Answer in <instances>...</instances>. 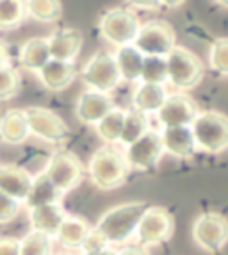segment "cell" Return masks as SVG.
Instances as JSON below:
<instances>
[{"mask_svg":"<svg viewBox=\"0 0 228 255\" xmlns=\"http://www.w3.org/2000/svg\"><path fill=\"white\" fill-rule=\"evenodd\" d=\"M144 209H146L144 202H123V204L107 209L106 213L98 218L93 229L106 239L109 247L123 245L134 238Z\"/></svg>","mask_w":228,"mask_h":255,"instance_id":"cell-1","label":"cell"},{"mask_svg":"<svg viewBox=\"0 0 228 255\" xmlns=\"http://www.w3.org/2000/svg\"><path fill=\"white\" fill-rule=\"evenodd\" d=\"M89 182L100 191H114L125 184L128 175L127 161L113 146H100L88 162Z\"/></svg>","mask_w":228,"mask_h":255,"instance_id":"cell-2","label":"cell"},{"mask_svg":"<svg viewBox=\"0 0 228 255\" xmlns=\"http://www.w3.org/2000/svg\"><path fill=\"white\" fill-rule=\"evenodd\" d=\"M189 128L196 152L220 155L228 148V118L223 111H200Z\"/></svg>","mask_w":228,"mask_h":255,"instance_id":"cell-3","label":"cell"},{"mask_svg":"<svg viewBox=\"0 0 228 255\" xmlns=\"http://www.w3.org/2000/svg\"><path fill=\"white\" fill-rule=\"evenodd\" d=\"M166 68H168V82L178 91L196 90L205 77V64L198 54L186 47H177L166 55Z\"/></svg>","mask_w":228,"mask_h":255,"instance_id":"cell-4","label":"cell"},{"mask_svg":"<svg viewBox=\"0 0 228 255\" xmlns=\"http://www.w3.org/2000/svg\"><path fill=\"white\" fill-rule=\"evenodd\" d=\"M141 20L135 11L128 7H111L104 11L98 20V32L102 39H106L116 50L123 47H130L134 43Z\"/></svg>","mask_w":228,"mask_h":255,"instance_id":"cell-5","label":"cell"},{"mask_svg":"<svg viewBox=\"0 0 228 255\" xmlns=\"http://www.w3.org/2000/svg\"><path fill=\"white\" fill-rule=\"evenodd\" d=\"M132 47L143 57H166L177 47V30L162 18L148 20L141 23Z\"/></svg>","mask_w":228,"mask_h":255,"instance_id":"cell-6","label":"cell"},{"mask_svg":"<svg viewBox=\"0 0 228 255\" xmlns=\"http://www.w3.org/2000/svg\"><path fill=\"white\" fill-rule=\"evenodd\" d=\"M175 234V216L164 205H146L137 229L135 241L137 247H157L169 241Z\"/></svg>","mask_w":228,"mask_h":255,"instance_id":"cell-7","label":"cell"},{"mask_svg":"<svg viewBox=\"0 0 228 255\" xmlns=\"http://www.w3.org/2000/svg\"><path fill=\"white\" fill-rule=\"evenodd\" d=\"M41 171L61 196L79 187L84 179V164L70 150H57L52 153Z\"/></svg>","mask_w":228,"mask_h":255,"instance_id":"cell-8","label":"cell"},{"mask_svg":"<svg viewBox=\"0 0 228 255\" xmlns=\"http://www.w3.org/2000/svg\"><path fill=\"white\" fill-rule=\"evenodd\" d=\"M27 127H29L30 136L50 143V145H59L64 143L70 136V127L61 118L55 111L43 106H29L23 109Z\"/></svg>","mask_w":228,"mask_h":255,"instance_id":"cell-9","label":"cell"},{"mask_svg":"<svg viewBox=\"0 0 228 255\" xmlns=\"http://www.w3.org/2000/svg\"><path fill=\"white\" fill-rule=\"evenodd\" d=\"M191 238L200 250L207 254H221L228 239V221L218 211L203 213L193 221Z\"/></svg>","mask_w":228,"mask_h":255,"instance_id":"cell-10","label":"cell"},{"mask_svg":"<svg viewBox=\"0 0 228 255\" xmlns=\"http://www.w3.org/2000/svg\"><path fill=\"white\" fill-rule=\"evenodd\" d=\"M79 77L88 86V90L107 95H111V91H114L121 84V77H119L114 55L109 52H97L91 55L82 66Z\"/></svg>","mask_w":228,"mask_h":255,"instance_id":"cell-11","label":"cell"},{"mask_svg":"<svg viewBox=\"0 0 228 255\" xmlns=\"http://www.w3.org/2000/svg\"><path fill=\"white\" fill-rule=\"evenodd\" d=\"M162 155H164V150H162L161 134L152 128L137 141H134L132 145L125 146V153H123L128 170L137 171H148L155 168Z\"/></svg>","mask_w":228,"mask_h":255,"instance_id":"cell-12","label":"cell"},{"mask_svg":"<svg viewBox=\"0 0 228 255\" xmlns=\"http://www.w3.org/2000/svg\"><path fill=\"white\" fill-rule=\"evenodd\" d=\"M200 113L198 106L186 93L168 95L161 109L157 111V122L161 128H177V127H191L193 120Z\"/></svg>","mask_w":228,"mask_h":255,"instance_id":"cell-13","label":"cell"},{"mask_svg":"<svg viewBox=\"0 0 228 255\" xmlns=\"http://www.w3.org/2000/svg\"><path fill=\"white\" fill-rule=\"evenodd\" d=\"M50 59L75 64L84 47V36L75 27H59L47 36Z\"/></svg>","mask_w":228,"mask_h":255,"instance_id":"cell-14","label":"cell"},{"mask_svg":"<svg viewBox=\"0 0 228 255\" xmlns=\"http://www.w3.org/2000/svg\"><path fill=\"white\" fill-rule=\"evenodd\" d=\"M114 106L116 104H114L111 95L100 93V91H93V90H86L84 93L79 95V98H77L75 102V118L82 125L95 127Z\"/></svg>","mask_w":228,"mask_h":255,"instance_id":"cell-15","label":"cell"},{"mask_svg":"<svg viewBox=\"0 0 228 255\" xmlns=\"http://www.w3.org/2000/svg\"><path fill=\"white\" fill-rule=\"evenodd\" d=\"M30 184H32V175L23 166L9 164V162L0 164V193L21 204L27 198Z\"/></svg>","mask_w":228,"mask_h":255,"instance_id":"cell-16","label":"cell"},{"mask_svg":"<svg viewBox=\"0 0 228 255\" xmlns=\"http://www.w3.org/2000/svg\"><path fill=\"white\" fill-rule=\"evenodd\" d=\"M38 75L45 90L59 93V91H64L72 86V82L79 77V73H77L75 64L50 59L43 66L41 72H38Z\"/></svg>","mask_w":228,"mask_h":255,"instance_id":"cell-17","label":"cell"},{"mask_svg":"<svg viewBox=\"0 0 228 255\" xmlns=\"http://www.w3.org/2000/svg\"><path fill=\"white\" fill-rule=\"evenodd\" d=\"M161 143L164 153L177 159H191L196 153L195 141L189 127L161 128Z\"/></svg>","mask_w":228,"mask_h":255,"instance_id":"cell-18","label":"cell"},{"mask_svg":"<svg viewBox=\"0 0 228 255\" xmlns=\"http://www.w3.org/2000/svg\"><path fill=\"white\" fill-rule=\"evenodd\" d=\"M64 218H66V211H64L61 202L59 204H50V205H41V207L29 209V221L32 230L41 232V234L48 236L52 239L55 238Z\"/></svg>","mask_w":228,"mask_h":255,"instance_id":"cell-19","label":"cell"},{"mask_svg":"<svg viewBox=\"0 0 228 255\" xmlns=\"http://www.w3.org/2000/svg\"><path fill=\"white\" fill-rule=\"evenodd\" d=\"M30 137L23 109H7L0 116V141L5 145L18 146Z\"/></svg>","mask_w":228,"mask_h":255,"instance_id":"cell-20","label":"cell"},{"mask_svg":"<svg viewBox=\"0 0 228 255\" xmlns=\"http://www.w3.org/2000/svg\"><path fill=\"white\" fill-rule=\"evenodd\" d=\"M168 95L169 93L166 90V86L137 82L134 91H132V107L141 115L157 113L164 104L166 98H168Z\"/></svg>","mask_w":228,"mask_h":255,"instance_id":"cell-21","label":"cell"},{"mask_svg":"<svg viewBox=\"0 0 228 255\" xmlns=\"http://www.w3.org/2000/svg\"><path fill=\"white\" fill-rule=\"evenodd\" d=\"M18 61H20L21 68L34 73L41 72L43 66L50 61L47 36H36V38L27 39L18 50Z\"/></svg>","mask_w":228,"mask_h":255,"instance_id":"cell-22","label":"cell"},{"mask_svg":"<svg viewBox=\"0 0 228 255\" xmlns=\"http://www.w3.org/2000/svg\"><path fill=\"white\" fill-rule=\"evenodd\" d=\"M93 227L89 225L88 221L82 220L79 216H70L66 214V218L61 223L57 234H55V239L63 245L68 250H81L82 245L88 239L89 232H91Z\"/></svg>","mask_w":228,"mask_h":255,"instance_id":"cell-23","label":"cell"},{"mask_svg":"<svg viewBox=\"0 0 228 255\" xmlns=\"http://www.w3.org/2000/svg\"><path fill=\"white\" fill-rule=\"evenodd\" d=\"M59 202H61V195L50 184V180L45 177V173L38 171L36 175H32V184H30V189H29V193H27V198L23 200L27 209L59 204Z\"/></svg>","mask_w":228,"mask_h":255,"instance_id":"cell-24","label":"cell"},{"mask_svg":"<svg viewBox=\"0 0 228 255\" xmlns=\"http://www.w3.org/2000/svg\"><path fill=\"white\" fill-rule=\"evenodd\" d=\"M114 61L118 66L121 82H139L141 64H143V55L135 50L134 47H123L114 52Z\"/></svg>","mask_w":228,"mask_h":255,"instance_id":"cell-25","label":"cell"},{"mask_svg":"<svg viewBox=\"0 0 228 255\" xmlns=\"http://www.w3.org/2000/svg\"><path fill=\"white\" fill-rule=\"evenodd\" d=\"M125 113L127 111L121 109V107L114 106L113 109L107 113L104 118L95 125V130H97V136L100 137L104 143H107V146L113 145V143H119V137H121L123 130V120H125Z\"/></svg>","mask_w":228,"mask_h":255,"instance_id":"cell-26","label":"cell"},{"mask_svg":"<svg viewBox=\"0 0 228 255\" xmlns=\"http://www.w3.org/2000/svg\"><path fill=\"white\" fill-rule=\"evenodd\" d=\"M25 16L39 23H55L63 16V4L59 0H30L23 2Z\"/></svg>","mask_w":228,"mask_h":255,"instance_id":"cell-27","label":"cell"},{"mask_svg":"<svg viewBox=\"0 0 228 255\" xmlns=\"http://www.w3.org/2000/svg\"><path fill=\"white\" fill-rule=\"evenodd\" d=\"M150 130V125H148V116L141 115L137 111H127L125 113V120H123V130L121 137H119V143L123 146L132 145L134 141L139 139L143 134Z\"/></svg>","mask_w":228,"mask_h":255,"instance_id":"cell-28","label":"cell"},{"mask_svg":"<svg viewBox=\"0 0 228 255\" xmlns=\"http://www.w3.org/2000/svg\"><path fill=\"white\" fill-rule=\"evenodd\" d=\"M20 241V247H18V255H54V243L52 238L41 234V232H36V230H30Z\"/></svg>","mask_w":228,"mask_h":255,"instance_id":"cell-29","label":"cell"},{"mask_svg":"<svg viewBox=\"0 0 228 255\" xmlns=\"http://www.w3.org/2000/svg\"><path fill=\"white\" fill-rule=\"evenodd\" d=\"M25 5L20 0H0V30H14L25 20Z\"/></svg>","mask_w":228,"mask_h":255,"instance_id":"cell-30","label":"cell"},{"mask_svg":"<svg viewBox=\"0 0 228 255\" xmlns=\"http://www.w3.org/2000/svg\"><path fill=\"white\" fill-rule=\"evenodd\" d=\"M139 82H144V84L166 86V82H168L166 57H143Z\"/></svg>","mask_w":228,"mask_h":255,"instance_id":"cell-31","label":"cell"},{"mask_svg":"<svg viewBox=\"0 0 228 255\" xmlns=\"http://www.w3.org/2000/svg\"><path fill=\"white\" fill-rule=\"evenodd\" d=\"M21 73L18 68L7 64L0 68V102H9L20 95Z\"/></svg>","mask_w":228,"mask_h":255,"instance_id":"cell-32","label":"cell"},{"mask_svg":"<svg viewBox=\"0 0 228 255\" xmlns=\"http://www.w3.org/2000/svg\"><path fill=\"white\" fill-rule=\"evenodd\" d=\"M209 66L220 77L228 75V39L225 36L216 38L209 50Z\"/></svg>","mask_w":228,"mask_h":255,"instance_id":"cell-33","label":"cell"},{"mask_svg":"<svg viewBox=\"0 0 228 255\" xmlns=\"http://www.w3.org/2000/svg\"><path fill=\"white\" fill-rule=\"evenodd\" d=\"M21 204L16 200H13L11 196L0 193V225H5V223H11L14 218L20 214Z\"/></svg>","mask_w":228,"mask_h":255,"instance_id":"cell-34","label":"cell"},{"mask_svg":"<svg viewBox=\"0 0 228 255\" xmlns=\"http://www.w3.org/2000/svg\"><path fill=\"white\" fill-rule=\"evenodd\" d=\"M106 248H111L109 245H107V241L104 238H102L100 234H98L97 230L91 229V232H89L88 239H86V243L82 245L81 252H82V254H93V252L106 250Z\"/></svg>","mask_w":228,"mask_h":255,"instance_id":"cell-35","label":"cell"},{"mask_svg":"<svg viewBox=\"0 0 228 255\" xmlns=\"http://www.w3.org/2000/svg\"><path fill=\"white\" fill-rule=\"evenodd\" d=\"M18 247H20V241L16 238H9V236L0 238V255H18Z\"/></svg>","mask_w":228,"mask_h":255,"instance_id":"cell-36","label":"cell"},{"mask_svg":"<svg viewBox=\"0 0 228 255\" xmlns=\"http://www.w3.org/2000/svg\"><path fill=\"white\" fill-rule=\"evenodd\" d=\"M127 7L128 9H146V11H157V9H161V2H148V0H144V2H127Z\"/></svg>","mask_w":228,"mask_h":255,"instance_id":"cell-37","label":"cell"},{"mask_svg":"<svg viewBox=\"0 0 228 255\" xmlns=\"http://www.w3.org/2000/svg\"><path fill=\"white\" fill-rule=\"evenodd\" d=\"M116 255H150L146 252V248L132 245V247H123L119 250H116Z\"/></svg>","mask_w":228,"mask_h":255,"instance_id":"cell-38","label":"cell"},{"mask_svg":"<svg viewBox=\"0 0 228 255\" xmlns=\"http://www.w3.org/2000/svg\"><path fill=\"white\" fill-rule=\"evenodd\" d=\"M9 64V50L5 47L4 41H0V68L2 66H7Z\"/></svg>","mask_w":228,"mask_h":255,"instance_id":"cell-39","label":"cell"},{"mask_svg":"<svg viewBox=\"0 0 228 255\" xmlns=\"http://www.w3.org/2000/svg\"><path fill=\"white\" fill-rule=\"evenodd\" d=\"M82 255H116V250H113V248H106V250L93 252V254H82Z\"/></svg>","mask_w":228,"mask_h":255,"instance_id":"cell-40","label":"cell"},{"mask_svg":"<svg viewBox=\"0 0 228 255\" xmlns=\"http://www.w3.org/2000/svg\"><path fill=\"white\" fill-rule=\"evenodd\" d=\"M55 255V254H54ZM57 255H66V254H57Z\"/></svg>","mask_w":228,"mask_h":255,"instance_id":"cell-41","label":"cell"}]
</instances>
